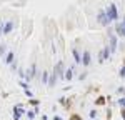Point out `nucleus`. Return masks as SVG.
Listing matches in <instances>:
<instances>
[{
	"label": "nucleus",
	"instance_id": "nucleus-1",
	"mask_svg": "<svg viewBox=\"0 0 125 120\" xmlns=\"http://www.w3.org/2000/svg\"><path fill=\"white\" fill-rule=\"evenodd\" d=\"M105 13H107V17H108L110 22H117V20H118V10H117L115 3H110V5L107 7Z\"/></svg>",
	"mask_w": 125,
	"mask_h": 120
},
{
	"label": "nucleus",
	"instance_id": "nucleus-2",
	"mask_svg": "<svg viewBox=\"0 0 125 120\" xmlns=\"http://www.w3.org/2000/svg\"><path fill=\"white\" fill-rule=\"evenodd\" d=\"M63 72H65V69H63V62L58 60L57 65H55V69H53V73L57 75V79H63Z\"/></svg>",
	"mask_w": 125,
	"mask_h": 120
},
{
	"label": "nucleus",
	"instance_id": "nucleus-3",
	"mask_svg": "<svg viewBox=\"0 0 125 120\" xmlns=\"http://www.w3.org/2000/svg\"><path fill=\"white\" fill-rule=\"evenodd\" d=\"M25 113V109H23V105L19 103V105H15L13 107V120H20V117Z\"/></svg>",
	"mask_w": 125,
	"mask_h": 120
},
{
	"label": "nucleus",
	"instance_id": "nucleus-4",
	"mask_svg": "<svg viewBox=\"0 0 125 120\" xmlns=\"http://www.w3.org/2000/svg\"><path fill=\"white\" fill-rule=\"evenodd\" d=\"M97 20L104 25V27H107L108 23H110V20H108V17H107V13H105V10H100L98 12V15H97Z\"/></svg>",
	"mask_w": 125,
	"mask_h": 120
},
{
	"label": "nucleus",
	"instance_id": "nucleus-5",
	"mask_svg": "<svg viewBox=\"0 0 125 120\" xmlns=\"http://www.w3.org/2000/svg\"><path fill=\"white\" fill-rule=\"evenodd\" d=\"M90 62H92V53H90L88 50H85V52H83V55H82V59H80V63H82L83 67H88V65H90Z\"/></svg>",
	"mask_w": 125,
	"mask_h": 120
},
{
	"label": "nucleus",
	"instance_id": "nucleus-6",
	"mask_svg": "<svg viewBox=\"0 0 125 120\" xmlns=\"http://www.w3.org/2000/svg\"><path fill=\"white\" fill-rule=\"evenodd\" d=\"M110 55H112V52H110L108 45H107V47H104V50H102V52L98 53V62H105V60L108 59Z\"/></svg>",
	"mask_w": 125,
	"mask_h": 120
},
{
	"label": "nucleus",
	"instance_id": "nucleus-7",
	"mask_svg": "<svg viewBox=\"0 0 125 120\" xmlns=\"http://www.w3.org/2000/svg\"><path fill=\"white\" fill-rule=\"evenodd\" d=\"M108 49H110L112 53L117 50V37L114 35V33H110V39H108Z\"/></svg>",
	"mask_w": 125,
	"mask_h": 120
},
{
	"label": "nucleus",
	"instance_id": "nucleus-8",
	"mask_svg": "<svg viewBox=\"0 0 125 120\" xmlns=\"http://www.w3.org/2000/svg\"><path fill=\"white\" fill-rule=\"evenodd\" d=\"M73 72H75V67H68V69L63 72V80L70 82V80H72V77H73Z\"/></svg>",
	"mask_w": 125,
	"mask_h": 120
},
{
	"label": "nucleus",
	"instance_id": "nucleus-9",
	"mask_svg": "<svg viewBox=\"0 0 125 120\" xmlns=\"http://www.w3.org/2000/svg\"><path fill=\"white\" fill-rule=\"evenodd\" d=\"M12 30H13V22H12V20L3 22V30H2V33H5V35H7V33H10Z\"/></svg>",
	"mask_w": 125,
	"mask_h": 120
},
{
	"label": "nucleus",
	"instance_id": "nucleus-10",
	"mask_svg": "<svg viewBox=\"0 0 125 120\" xmlns=\"http://www.w3.org/2000/svg\"><path fill=\"white\" fill-rule=\"evenodd\" d=\"M115 33L118 35V37H125V29L122 23H117L115 25Z\"/></svg>",
	"mask_w": 125,
	"mask_h": 120
},
{
	"label": "nucleus",
	"instance_id": "nucleus-11",
	"mask_svg": "<svg viewBox=\"0 0 125 120\" xmlns=\"http://www.w3.org/2000/svg\"><path fill=\"white\" fill-rule=\"evenodd\" d=\"M5 62H7L9 65H12V63L15 62V53H13V52H7V55H5Z\"/></svg>",
	"mask_w": 125,
	"mask_h": 120
},
{
	"label": "nucleus",
	"instance_id": "nucleus-12",
	"mask_svg": "<svg viewBox=\"0 0 125 120\" xmlns=\"http://www.w3.org/2000/svg\"><path fill=\"white\" fill-rule=\"evenodd\" d=\"M57 75H55V73H52V77H50V79H48V82H47V85L48 87H55V83H57Z\"/></svg>",
	"mask_w": 125,
	"mask_h": 120
},
{
	"label": "nucleus",
	"instance_id": "nucleus-13",
	"mask_svg": "<svg viewBox=\"0 0 125 120\" xmlns=\"http://www.w3.org/2000/svg\"><path fill=\"white\" fill-rule=\"evenodd\" d=\"M72 53H73V59H75V62H77V63H80V59H82L80 52H78L77 49H73V50H72Z\"/></svg>",
	"mask_w": 125,
	"mask_h": 120
},
{
	"label": "nucleus",
	"instance_id": "nucleus-14",
	"mask_svg": "<svg viewBox=\"0 0 125 120\" xmlns=\"http://www.w3.org/2000/svg\"><path fill=\"white\" fill-rule=\"evenodd\" d=\"M29 103L35 109V107H40V100H37V99H29Z\"/></svg>",
	"mask_w": 125,
	"mask_h": 120
},
{
	"label": "nucleus",
	"instance_id": "nucleus-15",
	"mask_svg": "<svg viewBox=\"0 0 125 120\" xmlns=\"http://www.w3.org/2000/svg\"><path fill=\"white\" fill-rule=\"evenodd\" d=\"M2 55H7V45H5V43L0 45V57H2Z\"/></svg>",
	"mask_w": 125,
	"mask_h": 120
},
{
	"label": "nucleus",
	"instance_id": "nucleus-16",
	"mask_svg": "<svg viewBox=\"0 0 125 120\" xmlns=\"http://www.w3.org/2000/svg\"><path fill=\"white\" fill-rule=\"evenodd\" d=\"M25 115H27V119H29V120H33V119H35V113H33V110H29V112H25Z\"/></svg>",
	"mask_w": 125,
	"mask_h": 120
},
{
	"label": "nucleus",
	"instance_id": "nucleus-17",
	"mask_svg": "<svg viewBox=\"0 0 125 120\" xmlns=\"http://www.w3.org/2000/svg\"><path fill=\"white\" fill-rule=\"evenodd\" d=\"M48 82V72H42V83Z\"/></svg>",
	"mask_w": 125,
	"mask_h": 120
},
{
	"label": "nucleus",
	"instance_id": "nucleus-18",
	"mask_svg": "<svg viewBox=\"0 0 125 120\" xmlns=\"http://www.w3.org/2000/svg\"><path fill=\"white\" fill-rule=\"evenodd\" d=\"M118 105H120V110L125 109V97H120L118 99Z\"/></svg>",
	"mask_w": 125,
	"mask_h": 120
},
{
	"label": "nucleus",
	"instance_id": "nucleus-19",
	"mask_svg": "<svg viewBox=\"0 0 125 120\" xmlns=\"http://www.w3.org/2000/svg\"><path fill=\"white\" fill-rule=\"evenodd\" d=\"M104 103H105V97H98L95 100V105H104Z\"/></svg>",
	"mask_w": 125,
	"mask_h": 120
},
{
	"label": "nucleus",
	"instance_id": "nucleus-20",
	"mask_svg": "<svg viewBox=\"0 0 125 120\" xmlns=\"http://www.w3.org/2000/svg\"><path fill=\"white\" fill-rule=\"evenodd\" d=\"M68 120H82V117H80L78 113H72V115H70V119H68Z\"/></svg>",
	"mask_w": 125,
	"mask_h": 120
},
{
	"label": "nucleus",
	"instance_id": "nucleus-21",
	"mask_svg": "<svg viewBox=\"0 0 125 120\" xmlns=\"http://www.w3.org/2000/svg\"><path fill=\"white\" fill-rule=\"evenodd\" d=\"M19 83H20V87H22V89H25V90L29 89V83H27V82H25V80H20Z\"/></svg>",
	"mask_w": 125,
	"mask_h": 120
},
{
	"label": "nucleus",
	"instance_id": "nucleus-22",
	"mask_svg": "<svg viewBox=\"0 0 125 120\" xmlns=\"http://www.w3.org/2000/svg\"><path fill=\"white\" fill-rule=\"evenodd\" d=\"M118 75H120L122 79H125V63L122 65V69H120V72H118Z\"/></svg>",
	"mask_w": 125,
	"mask_h": 120
},
{
	"label": "nucleus",
	"instance_id": "nucleus-23",
	"mask_svg": "<svg viewBox=\"0 0 125 120\" xmlns=\"http://www.w3.org/2000/svg\"><path fill=\"white\" fill-rule=\"evenodd\" d=\"M90 119H92V120H94V119H97V109L90 110Z\"/></svg>",
	"mask_w": 125,
	"mask_h": 120
},
{
	"label": "nucleus",
	"instance_id": "nucleus-24",
	"mask_svg": "<svg viewBox=\"0 0 125 120\" xmlns=\"http://www.w3.org/2000/svg\"><path fill=\"white\" fill-rule=\"evenodd\" d=\"M117 92H118L122 97H125V87H118V89H117Z\"/></svg>",
	"mask_w": 125,
	"mask_h": 120
},
{
	"label": "nucleus",
	"instance_id": "nucleus-25",
	"mask_svg": "<svg viewBox=\"0 0 125 120\" xmlns=\"http://www.w3.org/2000/svg\"><path fill=\"white\" fill-rule=\"evenodd\" d=\"M25 95H27L29 99H33V93H32V90H30V89H27V90H25Z\"/></svg>",
	"mask_w": 125,
	"mask_h": 120
},
{
	"label": "nucleus",
	"instance_id": "nucleus-26",
	"mask_svg": "<svg viewBox=\"0 0 125 120\" xmlns=\"http://www.w3.org/2000/svg\"><path fill=\"white\" fill-rule=\"evenodd\" d=\"M2 30H3V22L0 20V37H2Z\"/></svg>",
	"mask_w": 125,
	"mask_h": 120
},
{
	"label": "nucleus",
	"instance_id": "nucleus-27",
	"mask_svg": "<svg viewBox=\"0 0 125 120\" xmlns=\"http://www.w3.org/2000/svg\"><path fill=\"white\" fill-rule=\"evenodd\" d=\"M120 115H122V119L125 120V109H124V110H120Z\"/></svg>",
	"mask_w": 125,
	"mask_h": 120
},
{
	"label": "nucleus",
	"instance_id": "nucleus-28",
	"mask_svg": "<svg viewBox=\"0 0 125 120\" xmlns=\"http://www.w3.org/2000/svg\"><path fill=\"white\" fill-rule=\"evenodd\" d=\"M53 120H63V119H62L60 115H55V117H53Z\"/></svg>",
	"mask_w": 125,
	"mask_h": 120
},
{
	"label": "nucleus",
	"instance_id": "nucleus-29",
	"mask_svg": "<svg viewBox=\"0 0 125 120\" xmlns=\"http://www.w3.org/2000/svg\"><path fill=\"white\" fill-rule=\"evenodd\" d=\"M122 25H124V29H125V15L122 17Z\"/></svg>",
	"mask_w": 125,
	"mask_h": 120
},
{
	"label": "nucleus",
	"instance_id": "nucleus-30",
	"mask_svg": "<svg viewBox=\"0 0 125 120\" xmlns=\"http://www.w3.org/2000/svg\"><path fill=\"white\" fill-rule=\"evenodd\" d=\"M124 63H125V60H124Z\"/></svg>",
	"mask_w": 125,
	"mask_h": 120
}]
</instances>
